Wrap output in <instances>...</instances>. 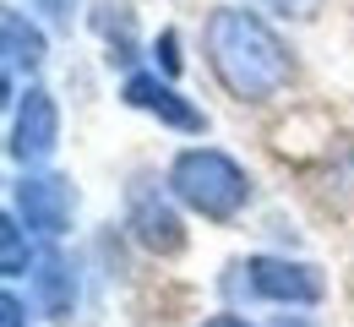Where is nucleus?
<instances>
[{
  "label": "nucleus",
  "mask_w": 354,
  "mask_h": 327,
  "mask_svg": "<svg viewBox=\"0 0 354 327\" xmlns=\"http://www.w3.org/2000/svg\"><path fill=\"white\" fill-rule=\"evenodd\" d=\"M278 327H310L306 317H278Z\"/></svg>",
  "instance_id": "f3484780"
},
{
  "label": "nucleus",
  "mask_w": 354,
  "mask_h": 327,
  "mask_svg": "<svg viewBox=\"0 0 354 327\" xmlns=\"http://www.w3.org/2000/svg\"><path fill=\"white\" fill-rule=\"evenodd\" d=\"M207 60H213L218 82L234 98H245V104L278 98L289 88V77H295L289 44L257 11H240V6H218L207 17Z\"/></svg>",
  "instance_id": "f257e3e1"
},
{
  "label": "nucleus",
  "mask_w": 354,
  "mask_h": 327,
  "mask_svg": "<svg viewBox=\"0 0 354 327\" xmlns=\"http://www.w3.org/2000/svg\"><path fill=\"white\" fill-rule=\"evenodd\" d=\"M71 213H77V191L66 175H28L17 186V218L39 234H66L71 230Z\"/></svg>",
  "instance_id": "20e7f679"
},
{
  "label": "nucleus",
  "mask_w": 354,
  "mask_h": 327,
  "mask_svg": "<svg viewBox=\"0 0 354 327\" xmlns=\"http://www.w3.org/2000/svg\"><path fill=\"white\" fill-rule=\"evenodd\" d=\"M33 268V256H28V240H22V218H0V273L6 279H22Z\"/></svg>",
  "instance_id": "9b49d317"
},
{
  "label": "nucleus",
  "mask_w": 354,
  "mask_h": 327,
  "mask_svg": "<svg viewBox=\"0 0 354 327\" xmlns=\"http://www.w3.org/2000/svg\"><path fill=\"white\" fill-rule=\"evenodd\" d=\"M169 191L202 218H234L251 202V175L218 147H185L169 164Z\"/></svg>",
  "instance_id": "f03ea898"
},
{
  "label": "nucleus",
  "mask_w": 354,
  "mask_h": 327,
  "mask_svg": "<svg viewBox=\"0 0 354 327\" xmlns=\"http://www.w3.org/2000/svg\"><path fill=\"white\" fill-rule=\"evenodd\" d=\"M0 39H6V71H33V66H44V33L22 17V11H11L6 6V17H0Z\"/></svg>",
  "instance_id": "9d476101"
},
{
  "label": "nucleus",
  "mask_w": 354,
  "mask_h": 327,
  "mask_svg": "<svg viewBox=\"0 0 354 327\" xmlns=\"http://www.w3.org/2000/svg\"><path fill=\"white\" fill-rule=\"evenodd\" d=\"M93 28H98V39L109 44V60H115V66H131L136 60V17H131V6H120V0L93 6Z\"/></svg>",
  "instance_id": "1a4fd4ad"
},
{
  "label": "nucleus",
  "mask_w": 354,
  "mask_h": 327,
  "mask_svg": "<svg viewBox=\"0 0 354 327\" xmlns=\"http://www.w3.org/2000/svg\"><path fill=\"white\" fill-rule=\"evenodd\" d=\"M202 327H251V322H240V317H229V311H223V317H207Z\"/></svg>",
  "instance_id": "dca6fc26"
},
{
  "label": "nucleus",
  "mask_w": 354,
  "mask_h": 327,
  "mask_svg": "<svg viewBox=\"0 0 354 327\" xmlns=\"http://www.w3.org/2000/svg\"><path fill=\"white\" fill-rule=\"evenodd\" d=\"M39 11H49V22H55V28H71V11H77V0H39Z\"/></svg>",
  "instance_id": "4468645a"
},
{
  "label": "nucleus",
  "mask_w": 354,
  "mask_h": 327,
  "mask_svg": "<svg viewBox=\"0 0 354 327\" xmlns=\"http://www.w3.org/2000/svg\"><path fill=\"white\" fill-rule=\"evenodd\" d=\"M55 147H60V109L44 88H28L22 104H17V120H11V158L17 164H44Z\"/></svg>",
  "instance_id": "39448f33"
},
{
  "label": "nucleus",
  "mask_w": 354,
  "mask_h": 327,
  "mask_svg": "<svg viewBox=\"0 0 354 327\" xmlns=\"http://www.w3.org/2000/svg\"><path fill=\"white\" fill-rule=\"evenodd\" d=\"M240 273H245V289L272 306H316L327 295L322 273L310 262H289V256H251Z\"/></svg>",
  "instance_id": "7ed1b4c3"
},
{
  "label": "nucleus",
  "mask_w": 354,
  "mask_h": 327,
  "mask_svg": "<svg viewBox=\"0 0 354 327\" xmlns=\"http://www.w3.org/2000/svg\"><path fill=\"white\" fill-rule=\"evenodd\" d=\"M158 66H164L169 77L180 71V39H175V33H158Z\"/></svg>",
  "instance_id": "ddd939ff"
},
{
  "label": "nucleus",
  "mask_w": 354,
  "mask_h": 327,
  "mask_svg": "<svg viewBox=\"0 0 354 327\" xmlns=\"http://www.w3.org/2000/svg\"><path fill=\"white\" fill-rule=\"evenodd\" d=\"M0 317H6L0 327H22V317H28V306H22V300H17L11 289H6V300H0Z\"/></svg>",
  "instance_id": "2eb2a0df"
},
{
  "label": "nucleus",
  "mask_w": 354,
  "mask_h": 327,
  "mask_svg": "<svg viewBox=\"0 0 354 327\" xmlns=\"http://www.w3.org/2000/svg\"><path fill=\"white\" fill-rule=\"evenodd\" d=\"M126 224L131 234L153 251V256H175L180 245H185V224H180V213L169 207V196L158 186H131V213H126Z\"/></svg>",
  "instance_id": "423d86ee"
},
{
  "label": "nucleus",
  "mask_w": 354,
  "mask_h": 327,
  "mask_svg": "<svg viewBox=\"0 0 354 327\" xmlns=\"http://www.w3.org/2000/svg\"><path fill=\"white\" fill-rule=\"evenodd\" d=\"M126 104L131 109H142V115H158L164 126H175V131H207V115L191 104V98H180L169 82H158V77H147V71H136V77H126Z\"/></svg>",
  "instance_id": "0eeeda50"
},
{
  "label": "nucleus",
  "mask_w": 354,
  "mask_h": 327,
  "mask_svg": "<svg viewBox=\"0 0 354 327\" xmlns=\"http://www.w3.org/2000/svg\"><path fill=\"white\" fill-rule=\"evenodd\" d=\"M33 295H39V311L49 322H66L77 311V273H71V262L60 251H44L33 262Z\"/></svg>",
  "instance_id": "6e6552de"
},
{
  "label": "nucleus",
  "mask_w": 354,
  "mask_h": 327,
  "mask_svg": "<svg viewBox=\"0 0 354 327\" xmlns=\"http://www.w3.org/2000/svg\"><path fill=\"white\" fill-rule=\"evenodd\" d=\"M251 6H262L272 17H295V22H306V17L322 11V0H251Z\"/></svg>",
  "instance_id": "f8f14e48"
}]
</instances>
